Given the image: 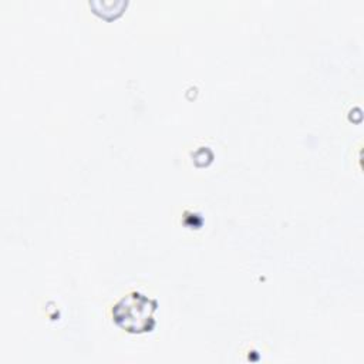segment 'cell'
Here are the masks:
<instances>
[{
  "mask_svg": "<svg viewBox=\"0 0 364 364\" xmlns=\"http://www.w3.org/2000/svg\"><path fill=\"white\" fill-rule=\"evenodd\" d=\"M156 303L141 293H131L114 307L115 321L131 333L149 331L154 327L152 313Z\"/></svg>",
  "mask_w": 364,
  "mask_h": 364,
  "instance_id": "1",
  "label": "cell"
}]
</instances>
